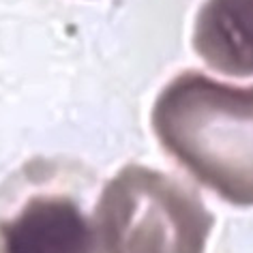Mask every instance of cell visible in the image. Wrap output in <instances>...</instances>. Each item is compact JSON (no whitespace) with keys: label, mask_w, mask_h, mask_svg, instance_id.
<instances>
[{"label":"cell","mask_w":253,"mask_h":253,"mask_svg":"<svg viewBox=\"0 0 253 253\" xmlns=\"http://www.w3.org/2000/svg\"><path fill=\"white\" fill-rule=\"evenodd\" d=\"M0 253H97V240L71 198L37 195L0 223Z\"/></svg>","instance_id":"3957f363"},{"label":"cell","mask_w":253,"mask_h":253,"mask_svg":"<svg viewBox=\"0 0 253 253\" xmlns=\"http://www.w3.org/2000/svg\"><path fill=\"white\" fill-rule=\"evenodd\" d=\"M193 47L214 71L253 75V0H206L195 17Z\"/></svg>","instance_id":"277c9868"},{"label":"cell","mask_w":253,"mask_h":253,"mask_svg":"<svg viewBox=\"0 0 253 253\" xmlns=\"http://www.w3.org/2000/svg\"><path fill=\"white\" fill-rule=\"evenodd\" d=\"M214 217L185 182L125 166L94 208L97 253H204Z\"/></svg>","instance_id":"7a4b0ae2"},{"label":"cell","mask_w":253,"mask_h":253,"mask_svg":"<svg viewBox=\"0 0 253 253\" xmlns=\"http://www.w3.org/2000/svg\"><path fill=\"white\" fill-rule=\"evenodd\" d=\"M150 120L195 180L230 204L253 206V86L185 71L159 92Z\"/></svg>","instance_id":"6da1fadb"}]
</instances>
